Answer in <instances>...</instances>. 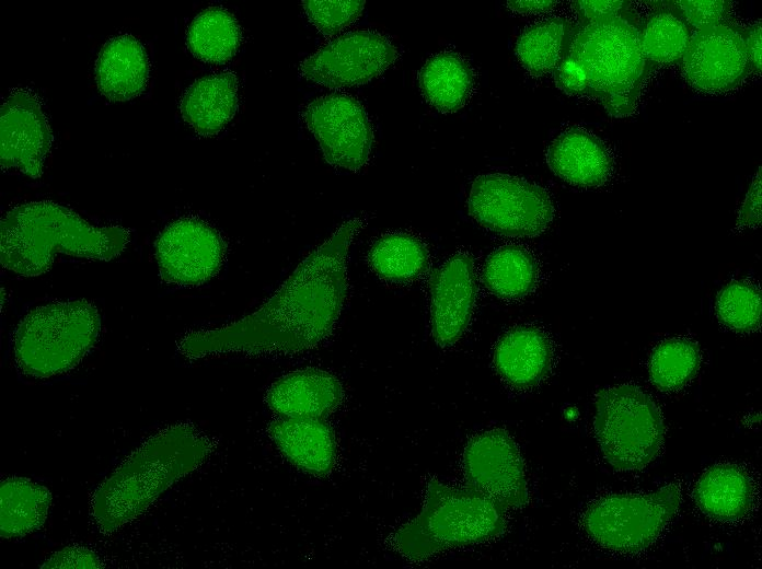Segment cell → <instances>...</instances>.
Segmentation results:
<instances>
[{"instance_id":"19","label":"cell","mask_w":762,"mask_h":569,"mask_svg":"<svg viewBox=\"0 0 762 569\" xmlns=\"http://www.w3.org/2000/svg\"><path fill=\"white\" fill-rule=\"evenodd\" d=\"M269 438L282 455L299 469L327 476L337 457L336 437L324 418L280 417L268 428Z\"/></svg>"},{"instance_id":"17","label":"cell","mask_w":762,"mask_h":569,"mask_svg":"<svg viewBox=\"0 0 762 569\" xmlns=\"http://www.w3.org/2000/svg\"><path fill=\"white\" fill-rule=\"evenodd\" d=\"M344 398L339 380L333 374L304 369L278 379L268 390L266 402L280 417L324 418L335 411Z\"/></svg>"},{"instance_id":"18","label":"cell","mask_w":762,"mask_h":569,"mask_svg":"<svg viewBox=\"0 0 762 569\" xmlns=\"http://www.w3.org/2000/svg\"><path fill=\"white\" fill-rule=\"evenodd\" d=\"M546 161L558 177L582 188L602 186L613 172V159L603 140L579 127L563 131L551 142Z\"/></svg>"},{"instance_id":"28","label":"cell","mask_w":762,"mask_h":569,"mask_svg":"<svg viewBox=\"0 0 762 569\" xmlns=\"http://www.w3.org/2000/svg\"><path fill=\"white\" fill-rule=\"evenodd\" d=\"M540 270L535 257L527 249L507 245L494 251L483 268L486 288L506 300L521 299L531 293L539 281Z\"/></svg>"},{"instance_id":"29","label":"cell","mask_w":762,"mask_h":569,"mask_svg":"<svg viewBox=\"0 0 762 569\" xmlns=\"http://www.w3.org/2000/svg\"><path fill=\"white\" fill-rule=\"evenodd\" d=\"M242 39L236 19L226 9L211 7L190 23L186 44L190 53L206 62H224L238 51Z\"/></svg>"},{"instance_id":"33","label":"cell","mask_w":762,"mask_h":569,"mask_svg":"<svg viewBox=\"0 0 762 569\" xmlns=\"http://www.w3.org/2000/svg\"><path fill=\"white\" fill-rule=\"evenodd\" d=\"M303 9L311 23L325 36H332L354 23L365 7V1H302Z\"/></svg>"},{"instance_id":"24","label":"cell","mask_w":762,"mask_h":569,"mask_svg":"<svg viewBox=\"0 0 762 569\" xmlns=\"http://www.w3.org/2000/svg\"><path fill=\"white\" fill-rule=\"evenodd\" d=\"M653 10L640 19V48L647 78L666 65L681 66L693 31L673 0L653 1Z\"/></svg>"},{"instance_id":"10","label":"cell","mask_w":762,"mask_h":569,"mask_svg":"<svg viewBox=\"0 0 762 569\" xmlns=\"http://www.w3.org/2000/svg\"><path fill=\"white\" fill-rule=\"evenodd\" d=\"M396 47L374 31H357L322 46L300 65L305 79L327 88L365 84L397 59Z\"/></svg>"},{"instance_id":"21","label":"cell","mask_w":762,"mask_h":569,"mask_svg":"<svg viewBox=\"0 0 762 569\" xmlns=\"http://www.w3.org/2000/svg\"><path fill=\"white\" fill-rule=\"evenodd\" d=\"M553 348L547 336L531 326L506 333L494 350V365L501 379L517 388L539 384L550 372Z\"/></svg>"},{"instance_id":"7","label":"cell","mask_w":762,"mask_h":569,"mask_svg":"<svg viewBox=\"0 0 762 569\" xmlns=\"http://www.w3.org/2000/svg\"><path fill=\"white\" fill-rule=\"evenodd\" d=\"M594 432L607 462L617 471H639L660 452L661 413L645 392L631 384L601 391L596 399Z\"/></svg>"},{"instance_id":"23","label":"cell","mask_w":762,"mask_h":569,"mask_svg":"<svg viewBox=\"0 0 762 569\" xmlns=\"http://www.w3.org/2000/svg\"><path fill=\"white\" fill-rule=\"evenodd\" d=\"M693 497L698 509L709 518L732 522L750 512L754 501V486L743 468L719 464L701 475Z\"/></svg>"},{"instance_id":"36","label":"cell","mask_w":762,"mask_h":569,"mask_svg":"<svg viewBox=\"0 0 762 569\" xmlns=\"http://www.w3.org/2000/svg\"><path fill=\"white\" fill-rule=\"evenodd\" d=\"M761 223V169L758 170L740 208L737 225L757 228Z\"/></svg>"},{"instance_id":"1","label":"cell","mask_w":762,"mask_h":569,"mask_svg":"<svg viewBox=\"0 0 762 569\" xmlns=\"http://www.w3.org/2000/svg\"><path fill=\"white\" fill-rule=\"evenodd\" d=\"M365 219L345 221L312 251L255 312L215 329L189 332L178 341L188 359L227 353L298 355L323 344L347 297V256Z\"/></svg>"},{"instance_id":"38","label":"cell","mask_w":762,"mask_h":569,"mask_svg":"<svg viewBox=\"0 0 762 569\" xmlns=\"http://www.w3.org/2000/svg\"><path fill=\"white\" fill-rule=\"evenodd\" d=\"M740 34L744 44L751 74L761 73V22L740 25Z\"/></svg>"},{"instance_id":"30","label":"cell","mask_w":762,"mask_h":569,"mask_svg":"<svg viewBox=\"0 0 762 569\" xmlns=\"http://www.w3.org/2000/svg\"><path fill=\"white\" fill-rule=\"evenodd\" d=\"M569 20L550 18L528 26L518 37L516 55L532 77L552 74L561 56Z\"/></svg>"},{"instance_id":"2","label":"cell","mask_w":762,"mask_h":569,"mask_svg":"<svg viewBox=\"0 0 762 569\" xmlns=\"http://www.w3.org/2000/svg\"><path fill=\"white\" fill-rule=\"evenodd\" d=\"M639 31L632 3L617 14L569 20L552 73L556 86L599 102L612 117L634 114L647 79Z\"/></svg>"},{"instance_id":"11","label":"cell","mask_w":762,"mask_h":569,"mask_svg":"<svg viewBox=\"0 0 762 569\" xmlns=\"http://www.w3.org/2000/svg\"><path fill=\"white\" fill-rule=\"evenodd\" d=\"M303 120L330 164L358 171L369 161L373 144L372 125L356 98L345 94L315 98L305 107Z\"/></svg>"},{"instance_id":"27","label":"cell","mask_w":762,"mask_h":569,"mask_svg":"<svg viewBox=\"0 0 762 569\" xmlns=\"http://www.w3.org/2000/svg\"><path fill=\"white\" fill-rule=\"evenodd\" d=\"M368 262L382 279L405 283L427 272L430 255L426 245L417 237L406 233H390L373 243Z\"/></svg>"},{"instance_id":"5","label":"cell","mask_w":762,"mask_h":569,"mask_svg":"<svg viewBox=\"0 0 762 569\" xmlns=\"http://www.w3.org/2000/svg\"><path fill=\"white\" fill-rule=\"evenodd\" d=\"M506 509L484 493L429 480L422 511L399 529L396 550L412 560L482 543L503 534Z\"/></svg>"},{"instance_id":"35","label":"cell","mask_w":762,"mask_h":569,"mask_svg":"<svg viewBox=\"0 0 762 569\" xmlns=\"http://www.w3.org/2000/svg\"><path fill=\"white\" fill-rule=\"evenodd\" d=\"M103 566L99 555L82 546L65 547L53 554L43 568H101Z\"/></svg>"},{"instance_id":"39","label":"cell","mask_w":762,"mask_h":569,"mask_svg":"<svg viewBox=\"0 0 762 569\" xmlns=\"http://www.w3.org/2000/svg\"><path fill=\"white\" fill-rule=\"evenodd\" d=\"M557 5L556 1L552 0H518L507 1V8L520 14H539L552 11Z\"/></svg>"},{"instance_id":"31","label":"cell","mask_w":762,"mask_h":569,"mask_svg":"<svg viewBox=\"0 0 762 569\" xmlns=\"http://www.w3.org/2000/svg\"><path fill=\"white\" fill-rule=\"evenodd\" d=\"M701 353L697 345L686 338H671L659 344L651 352L649 376L661 391H676L697 373Z\"/></svg>"},{"instance_id":"22","label":"cell","mask_w":762,"mask_h":569,"mask_svg":"<svg viewBox=\"0 0 762 569\" xmlns=\"http://www.w3.org/2000/svg\"><path fill=\"white\" fill-rule=\"evenodd\" d=\"M239 82L231 71L196 80L184 93L180 111L184 120L200 136L220 132L233 118L239 105Z\"/></svg>"},{"instance_id":"26","label":"cell","mask_w":762,"mask_h":569,"mask_svg":"<svg viewBox=\"0 0 762 569\" xmlns=\"http://www.w3.org/2000/svg\"><path fill=\"white\" fill-rule=\"evenodd\" d=\"M51 503L50 491L27 478L9 477L0 486V533L16 538L38 530Z\"/></svg>"},{"instance_id":"12","label":"cell","mask_w":762,"mask_h":569,"mask_svg":"<svg viewBox=\"0 0 762 569\" xmlns=\"http://www.w3.org/2000/svg\"><path fill=\"white\" fill-rule=\"evenodd\" d=\"M681 68L686 82L704 93L740 86L751 74L740 25L727 20L693 32Z\"/></svg>"},{"instance_id":"37","label":"cell","mask_w":762,"mask_h":569,"mask_svg":"<svg viewBox=\"0 0 762 569\" xmlns=\"http://www.w3.org/2000/svg\"><path fill=\"white\" fill-rule=\"evenodd\" d=\"M632 2L623 0H578L572 2L576 20H592L604 15L617 14Z\"/></svg>"},{"instance_id":"6","label":"cell","mask_w":762,"mask_h":569,"mask_svg":"<svg viewBox=\"0 0 762 569\" xmlns=\"http://www.w3.org/2000/svg\"><path fill=\"white\" fill-rule=\"evenodd\" d=\"M101 320L86 300L60 301L28 312L12 337L19 370L34 379L66 373L80 363L97 340Z\"/></svg>"},{"instance_id":"32","label":"cell","mask_w":762,"mask_h":569,"mask_svg":"<svg viewBox=\"0 0 762 569\" xmlns=\"http://www.w3.org/2000/svg\"><path fill=\"white\" fill-rule=\"evenodd\" d=\"M716 313L728 328L749 333L761 323V293L749 281H732L724 287L716 299Z\"/></svg>"},{"instance_id":"25","label":"cell","mask_w":762,"mask_h":569,"mask_svg":"<svg viewBox=\"0 0 762 569\" xmlns=\"http://www.w3.org/2000/svg\"><path fill=\"white\" fill-rule=\"evenodd\" d=\"M418 82L431 106L441 113H453L469 102L474 89V72L457 53L441 51L425 62Z\"/></svg>"},{"instance_id":"16","label":"cell","mask_w":762,"mask_h":569,"mask_svg":"<svg viewBox=\"0 0 762 569\" xmlns=\"http://www.w3.org/2000/svg\"><path fill=\"white\" fill-rule=\"evenodd\" d=\"M476 294L475 266L469 254L453 255L435 272L430 325L437 345L449 347L463 336L474 312Z\"/></svg>"},{"instance_id":"14","label":"cell","mask_w":762,"mask_h":569,"mask_svg":"<svg viewBox=\"0 0 762 569\" xmlns=\"http://www.w3.org/2000/svg\"><path fill=\"white\" fill-rule=\"evenodd\" d=\"M469 487L498 502L506 510L528 502V483L520 451L504 430L473 437L463 455Z\"/></svg>"},{"instance_id":"20","label":"cell","mask_w":762,"mask_h":569,"mask_svg":"<svg viewBox=\"0 0 762 569\" xmlns=\"http://www.w3.org/2000/svg\"><path fill=\"white\" fill-rule=\"evenodd\" d=\"M149 76L150 62L146 49L129 34L108 39L95 61L97 88L113 102H126L140 95Z\"/></svg>"},{"instance_id":"8","label":"cell","mask_w":762,"mask_h":569,"mask_svg":"<svg viewBox=\"0 0 762 569\" xmlns=\"http://www.w3.org/2000/svg\"><path fill=\"white\" fill-rule=\"evenodd\" d=\"M681 489L669 484L647 495L602 498L588 508L584 527L601 546L624 553L647 548L676 515Z\"/></svg>"},{"instance_id":"13","label":"cell","mask_w":762,"mask_h":569,"mask_svg":"<svg viewBox=\"0 0 762 569\" xmlns=\"http://www.w3.org/2000/svg\"><path fill=\"white\" fill-rule=\"evenodd\" d=\"M226 243L210 224L197 218H181L158 236L155 258L161 278L176 286H199L221 268Z\"/></svg>"},{"instance_id":"3","label":"cell","mask_w":762,"mask_h":569,"mask_svg":"<svg viewBox=\"0 0 762 569\" xmlns=\"http://www.w3.org/2000/svg\"><path fill=\"white\" fill-rule=\"evenodd\" d=\"M211 451L210 439L192 425H174L151 436L95 490L91 501L94 524L103 533L122 529L198 468Z\"/></svg>"},{"instance_id":"4","label":"cell","mask_w":762,"mask_h":569,"mask_svg":"<svg viewBox=\"0 0 762 569\" xmlns=\"http://www.w3.org/2000/svg\"><path fill=\"white\" fill-rule=\"evenodd\" d=\"M130 239L120 225L89 224L71 209L49 200L11 208L0 223L1 265L24 277L48 271L55 255L111 260L122 254Z\"/></svg>"},{"instance_id":"9","label":"cell","mask_w":762,"mask_h":569,"mask_svg":"<svg viewBox=\"0 0 762 569\" xmlns=\"http://www.w3.org/2000/svg\"><path fill=\"white\" fill-rule=\"evenodd\" d=\"M469 212L484 228L506 236L528 237L542 233L554 217L547 191L523 178L484 174L474 179Z\"/></svg>"},{"instance_id":"15","label":"cell","mask_w":762,"mask_h":569,"mask_svg":"<svg viewBox=\"0 0 762 569\" xmlns=\"http://www.w3.org/2000/svg\"><path fill=\"white\" fill-rule=\"evenodd\" d=\"M53 132L38 96L30 89L13 90L0 109V163L32 178L43 174Z\"/></svg>"},{"instance_id":"34","label":"cell","mask_w":762,"mask_h":569,"mask_svg":"<svg viewBox=\"0 0 762 569\" xmlns=\"http://www.w3.org/2000/svg\"><path fill=\"white\" fill-rule=\"evenodd\" d=\"M693 32L730 20L731 3L726 0H673Z\"/></svg>"}]
</instances>
